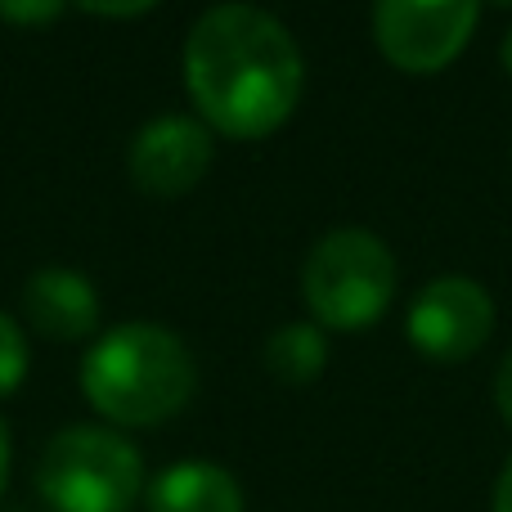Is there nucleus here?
<instances>
[{
	"label": "nucleus",
	"instance_id": "12",
	"mask_svg": "<svg viewBox=\"0 0 512 512\" xmlns=\"http://www.w3.org/2000/svg\"><path fill=\"white\" fill-rule=\"evenodd\" d=\"M63 0H0V18L18 27H41L50 18H59Z\"/></svg>",
	"mask_w": 512,
	"mask_h": 512
},
{
	"label": "nucleus",
	"instance_id": "18",
	"mask_svg": "<svg viewBox=\"0 0 512 512\" xmlns=\"http://www.w3.org/2000/svg\"><path fill=\"white\" fill-rule=\"evenodd\" d=\"M499 5H512V0H499Z\"/></svg>",
	"mask_w": 512,
	"mask_h": 512
},
{
	"label": "nucleus",
	"instance_id": "16",
	"mask_svg": "<svg viewBox=\"0 0 512 512\" xmlns=\"http://www.w3.org/2000/svg\"><path fill=\"white\" fill-rule=\"evenodd\" d=\"M5 481H9V427L0 423V495H5Z\"/></svg>",
	"mask_w": 512,
	"mask_h": 512
},
{
	"label": "nucleus",
	"instance_id": "15",
	"mask_svg": "<svg viewBox=\"0 0 512 512\" xmlns=\"http://www.w3.org/2000/svg\"><path fill=\"white\" fill-rule=\"evenodd\" d=\"M495 512H512V459L504 463V472L495 481Z\"/></svg>",
	"mask_w": 512,
	"mask_h": 512
},
{
	"label": "nucleus",
	"instance_id": "13",
	"mask_svg": "<svg viewBox=\"0 0 512 512\" xmlns=\"http://www.w3.org/2000/svg\"><path fill=\"white\" fill-rule=\"evenodd\" d=\"M77 5L99 18H135V14H144V9H153L158 0H77Z\"/></svg>",
	"mask_w": 512,
	"mask_h": 512
},
{
	"label": "nucleus",
	"instance_id": "3",
	"mask_svg": "<svg viewBox=\"0 0 512 512\" xmlns=\"http://www.w3.org/2000/svg\"><path fill=\"white\" fill-rule=\"evenodd\" d=\"M36 490L54 512H126L144 490V463L108 427H63L41 450Z\"/></svg>",
	"mask_w": 512,
	"mask_h": 512
},
{
	"label": "nucleus",
	"instance_id": "14",
	"mask_svg": "<svg viewBox=\"0 0 512 512\" xmlns=\"http://www.w3.org/2000/svg\"><path fill=\"white\" fill-rule=\"evenodd\" d=\"M495 405H499V414H504V423L512 427V351L504 355V364H499V373H495Z\"/></svg>",
	"mask_w": 512,
	"mask_h": 512
},
{
	"label": "nucleus",
	"instance_id": "9",
	"mask_svg": "<svg viewBox=\"0 0 512 512\" xmlns=\"http://www.w3.org/2000/svg\"><path fill=\"white\" fill-rule=\"evenodd\" d=\"M149 512H243V490L216 463H171L153 477Z\"/></svg>",
	"mask_w": 512,
	"mask_h": 512
},
{
	"label": "nucleus",
	"instance_id": "11",
	"mask_svg": "<svg viewBox=\"0 0 512 512\" xmlns=\"http://www.w3.org/2000/svg\"><path fill=\"white\" fill-rule=\"evenodd\" d=\"M27 378V337L14 319L0 310V396L18 391Z\"/></svg>",
	"mask_w": 512,
	"mask_h": 512
},
{
	"label": "nucleus",
	"instance_id": "2",
	"mask_svg": "<svg viewBox=\"0 0 512 512\" xmlns=\"http://www.w3.org/2000/svg\"><path fill=\"white\" fill-rule=\"evenodd\" d=\"M86 400L122 427H158L189 405L198 369L189 346L162 324H117L81 360Z\"/></svg>",
	"mask_w": 512,
	"mask_h": 512
},
{
	"label": "nucleus",
	"instance_id": "1",
	"mask_svg": "<svg viewBox=\"0 0 512 512\" xmlns=\"http://www.w3.org/2000/svg\"><path fill=\"white\" fill-rule=\"evenodd\" d=\"M301 81L306 68L292 32L256 5H212L185 36V86L221 135H270L292 117Z\"/></svg>",
	"mask_w": 512,
	"mask_h": 512
},
{
	"label": "nucleus",
	"instance_id": "5",
	"mask_svg": "<svg viewBox=\"0 0 512 512\" xmlns=\"http://www.w3.org/2000/svg\"><path fill=\"white\" fill-rule=\"evenodd\" d=\"M481 0H373V32L396 68L436 72L459 59Z\"/></svg>",
	"mask_w": 512,
	"mask_h": 512
},
{
	"label": "nucleus",
	"instance_id": "6",
	"mask_svg": "<svg viewBox=\"0 0 512 512\" xmlns=\"http://www.w3.org/2000/svg\"><path fill=\"white\" fill-rule=\"evenodd\" d=\"M495 328V301L468 274H441L409 306V342L432 360H468Z\"/></svg>",
	"mask_w": 512,
	"mask_h": 512
},
{
	"label": "nucleus",
	"instance_id": "17",
	"mask_svg": "<svg viewBox=\"0 0 512 512\" xmlns=\"http://www.w3.org/2000/svg\"><path fill=\"white\" fill-rule=\"evenodd\" d=\"M499 54H504V68L512 72V27H508V36H504V50H499Z\"/></svg>",
	"mask_w": 512,
	"mask_h": 512
},
{
	"label": "nucleus",
	"instance_id": "4",
	"mask_svg": "<svg viewBox=\"0 0 512 512\" xmlns=\"http://www.w3.org/2000/svg\"><path fill=\"white\" fill-rule=\"evenodd\" d=\"M301 288L328 328H364L396 297V256L369 230H333L310 248Z\"/></svg>",
	"mask_w": 512,
	"mask_h": 512
},
{
	"label": "nucleus",
	"instance_id": "10",
	"mask_svg": "<svg viewBox=\"0 0 512 512\" xmlns=\"http://www.w3.org/2000/svg\"><path fill=\"white\" fill-rule=\"evenodd\" d=\"M324 364H328V346L315 324H283L265 342V369L279 382H288V387L315 382L324 373Z\"/></svg>",
	"mask_w": 512,
	"mask_h": 512
},
{
	"label": "nucleus",
	"instance_id": "8",
	"mask_svg": "<svg viewBox=\"0 0 512 512\" xmlns=\"http://www.w3.org/2000/svg\"><path fill=\"white\" fill-rule=\"evenodd\" d=\"M23 310L36 333H45L50 342H77L99 324V292L81 270L45 265L27 279Z\"/></svg>",
	"mask_w": 512,
	"mask_h": 512
},
{
	"label": "nucleus",
	"instance_id": "7",
	"mask_svg": "<svg viewBox=\"0 0 512 512\" xmlns=\"http://www.w3.org/2000/svg\"><path fill=\"white\" fill-rule=\"evenodd\" d=\"M212 167V126L185 113L153 117L131 140V176L144 194L176 198Z\"/></svg>",
	"mask_w": 512,
	"mask_h": 512
}]
</instances>
